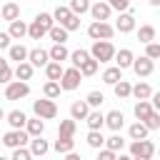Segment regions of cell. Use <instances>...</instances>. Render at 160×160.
Masks as SVG:
<instances>
[{
	"instance_id": "cell-3",
	"label": "cell",
	"mask_w": 160,
	"mask_h": 160,
	"mask_svg": "<svg viewBox=\"0 0 160 160\" xmlns=\"http://www.w3.org/2000/svg\"><path fill=\"white\" fill-rule=\"evenodd\" d=\"M115 45L110 42V40H95L92 42V48H90V55L98 60V62H110V60H115Z\"/></svg>"
},
{
	"instance_id": "cell-44",
	"label": "cell",
	"mask_w": 160,
	"mask_h": 160,
	"mask_svg": "<svg viewBox=\"0 0 160 160\" xmlns=\"http://www.w3.org/2000/svg\"><path fill=\"white\" fill-rule=\"evenodd\" d=\"M142 122L148 125V130H158V128H160V112H158V110H152Z\"/></svg>"
},
{
	"instance_id": "cell-36",
	"label": "cell",
	"mask_w": 160,
	"mask_h": 160,
	"mask_svg": "<svg viewBox=\"0 0 160 160\" xmlns=\"http://www.w3.org/2000/svg\"><path fill=\"white\" fill-rule=\"evenodd\" d=\"M48 35H50V40H52V42H68V30H65L62 25H52Z\"/></svg>"
},
{
	"instance_id": "cell-56",
	"label": "cell",
	"mask_w": 160,
	"mask_h": 160,
	"mask_svg": "<svg viewBox=\"0 0 160 160\" xmlns=\"http://www.w3.org/2000/svg\"><path fill=\"white\" fill-rule=\"evenodd\" d=\"M132 160H152V158H132Z\"/></svg>"
},
{
	"instance_id": "cell-47",
	"label": "cell",
	"mask_w": 160,
	"mask_h": 160,
	"mask_svg": "<svg viewBox=\"0 0 160 160\" xmlns=\"http://www.w3.org/2000/svg\"><path fill=\"white\" fill-rule=\"evenodd\" d=\"M62 28H65L68 32H72V30H78V28H80V15H75V12H72V15H70V18H68V20L62 22Z\"/></svg>"
},
{
	"instance_id": "cell-21",
	"label": "cell",
	"mask_w": 160,
	"mask_h": 160,
	"mask_svg": "<svg viewBox=\"0 0 160 160\" xmlns=\"http://www.w3.org/2000/svg\"><path fill=\"white\" fill-rule=\"evenodd\" d=\"M48 150H50V145H48V140H42V135L30 140V152H32V158H42Z\"/></svg>"
},
{
	"instance_id": "cell-54",
	"label": "cell",
	"mask_w": 160,
	"mask_h": 160,
	"mask_svg": "<svg viewBox=\"0 0 160 160\" xmlns=\"http://www.w3.org/2000/svg\"><path fill=\"white\" fill-rule=\"evenodd\" d=\"M148 2H150L152 8H160V0H148Z\"/></svg>"
},
{
	"instance_id": "cell-40",
	"label": "cell",
	"mask_w": 160,
	"mask_h": 160,
	"mask_svg": "<svg viewBox=\"0 0 160 160\" xmlns=\"http://www.w3.org/2000/svg\"><path fill=\"white\" fill-rule=\"evenodd\" d=\"M105 148H110L112 152H122V148H125V140L115 132V135H110L108 140H105Z\"/></svg>"
},
{
	"instance_id": "cell-31",
	"label": "cell",
	"mask_w": 160,
	"mask_h": 160,
	"mask_svg": "<svg viewBox=\"0 0 160 160\" xmlns=\"http://www.w3.org/2000/svg\"><path fill=\"white\" fill-rule=\"evenodd\" d=\"M60 90H62V88H60V82H58V80H48V82L42 85V95H45V98H50V100L60 98Z\"/></svg>"
},
{
	"instance_id": "cell-30",
	"label": "cell",
	"mask_w": 160,
	"mask_h": 160,
	"mask_svg": "<svg viewBox=\"0 0 160 160\" xmlns=\"http://www.w3.org/2000/svg\"><path fill=\"white\" fill-rule=\"evenodd\" d=\"M122 80V70L115 65V68H108L105 72H102V82H108V85H115V82H120Z\"/></svg>"
},
{
	"instance_id": "cell-55",
	"label": "cell",
	"mask_w": 160,
	"mask_h": 160,
	"mask_svg": "<svg viewBox=\"0 0 160 160\" xmlns=\"http://www.w3.org/2000/svg\"><path fill=\"white\" fill-rule=\"evenodd\" d=\"M2 118H8V115H5V110H2V108H0V120H2Z\"/></svg>"
},
{
	"instance_id": "cell-17",
	"label": "cell",
	"mask_w": 160,
	"mask_h": 160,
	"mask_svg": "<svg viewBox=\"0 0 160 160\" xmlns=\"http://www.w3.org/2000/svg\"><path fill=\"white\" fill-rule=\"evenodd\" d=\"M25 130H28V135L30 138H40L42 132H45V122H42V118H28V125H25Z\"/></svg>"
},
{
	"instance_id": "cell-13",
	"label": "cell",
	"mask_w": 160,
	"mask_h": 160,
	"mask_svg": "<svg viewBox=\"0 0 160 160\" xmlns=\"http://www.w3.org/2000/svg\"><path fill=\"white\" fill-rule=\"evenodd\" d=\"M132 62H135V55H132V50H130V48H122V50H118V52H115V65H118L120 70L132 68Z\"/></svg>"
},
{
	"instance_id": "cell-12",
	"label": "cell",
	"mask_w": 160,
	"mask_h": 160,
	"mask_svg": "<svg viewBox=\"0 0 160 160\" xmlns=\"http://www.w3.org/2000/svg\"><path fill=\"white\" fill-rule=\"evenodd\" d=\"M28 60L32 62V68H45V65L50 62V52H48V50H42V48H35V50H30Z\"/></svg>"
},
{
	"instance_id": "cell-27",
	"label": "cell",
	"mask_w": 160,
	"mask_h": 160,
	"mask_svg": "<svg viewBox=\"0 0 160 160\" xmlns=\"http://www.w3.org/2000/svg\"><path fill=\"white\" fill-rule=\"evenodd\" d=\"M132 112H135L138 120H145V118L152 112V102H150V100H138L135 108H132Z\"/></svg>"
},
{
	"instance_id": "cell-42",
	"label": "cell",
	"mask_w": 160,
	"mask_h": 160,
	"mask_svg": "<svg viewBox=\"0 0 160 160\" xmlns=\"http://www.w3.org/2000/svg\"><path fill=\"white\" fill-rule=\"evenodd\" d=\"M70 10H72L75 15L90 12V0H70Z\"/></svg>"
},
{
	"instance_id": "cell-26",
	"label": "cell",
	"mask_w": 160,
	"mask_h": 160,
	"mask_svg": "<svg viewBox=\"0 0 160 160\" xmlns=\"http://www.w3.org/2000/svg\"><path fill=\"white\" fill-rule=\"evenodd\" d=\"M132 98L135 100H150L152 98V88L148 82H138V85H132Z\"/></svg>"
},
{
	"instance_id": "cell-60",
	"label": "cell",
	"mask_w": 160,
	"mask_h": 160,
	"mask_svg": "<svg viewBox=\"0 0 160 160\" xmlns=\"http://www.w3.org/2000/svg\"><path fill=\"white\" fill-rule=\"evenodd\" d=\"M0 142H2V140H0Z\"/></svg>"
},
{
	"instance_id": "cell-29",
	"label": "cell",
	"mask_w": 160,
	"mask_h": 160,
	"mask_svg": "<svg viewBox=\"0 0 160 160\" xmlns=\"http://www.w3.org/2000/svg\"><path fill=\"white\" fill-rule=\"evenodd\" d=\"M60 155H68V152H72V148H75V140L72 138H62V135H58V140H55V145H52Z\"/></svg>"
},
{
	"instance_id": "cell-53",
	"label": "cell",
	"mask_w": 160,
	"mask_h": 160,
	"mask_svg": "<svg viewBox=\"0 0 160 160\" xmlns=\"http://www.w3.org/2000/svg\"><path fill=\"white\" fill-rule=\"evenodd\" d=\"M118 160H132V155H122V152H120V155H118Z\"/></svg>"
},
{
	"instance_id": "cell-33",
	"label": "cell",
	"mask_w": 160,
	"mask_h": 160,
	"mask_svg": "<svg viewBox=\"0 0 160 160\" xmlns=\"http://www.w3.org/2000/svg\"><path fill=\"white\" fill-rule=\"evenodd\" d=\"M138 40H140L142 45L152 42V40H155V28H152V25H140V30H138Z\"/></svg>"
},
{
	"instance_id": "cell-48",
	"label": "cell",
	"mask_w": 160,
	"mask_h": 160,
	"mask_svg": "<svg viewBox=\"0 0 160 160\" xmlns=\"http://www.w3.org/2000/svg\"><path fill=\"white\" fill-rule=\"evenodd\" d=\"M108 2H110V8L118 10V12H128V10H130V0H108Z\"/></svg>"
},
{
	"instance_id": "cell-52",
	"label": "cell",
	"mask_w": 160,
	"mask_h": 160,
	"mask_svg": "<svg viewBox=\"0 0 160 160\" xmlns=\"http://www.w3.org/2000/svg\"><path fill=\"white\" fill-rule=\"evenodd\" d=\"M65 160H82V158H80L78 152H68V155H65Z\"/></svg>"
},
{
	"instance_id": "cell-34",
	"label": "cell",
	"mask_w": 160,
	"mask_h": 160,
	"mask_svg": "<svg viewBox=\"0 0 160 160\" xmlns=\"http://www.w3.org/2000/svg\"><path fill=\"white\" fill-rule=\"evenodd\" d=\"M98 68H100V62H98V60L90 55V58H88V60L80 65V72H82V78H90V75H95V72H98Z\"/></svg>"
},
{
	"instance_id": "cell-5",
	"label": "cell",
	"mask_w": 160,
	"mask_h": 160,
	"mask_svg": "<svg viewBox=\"0 0 160 160\" xmlns=\"http://www.w3.org/2000/svg\"><path fill=\"white\" fill-rule=\"evenodd\" d=\"M28 142H30L28 130H10V132L2 135V145L10 148V150H15V148H25Z\"/></svg>"
},
{
	"instance_id": "cell-50",
	"label": "cell",
	"mask_w": 160,
	"mask_h": 160,
	"mask_svg": "<svg viewBox=\"0 0 160 160\" xmlns=\"http://www.w3.org/2000/svg\"><path fill=\"white\" fill-rule=\"evenodd\" d=\"M10 40H12L10 32H0V50H2V48H10V45H12Z\"/></svg>"
},
{
	"instance_id": "cell-41",
	"label": "cell",
	"mask_w": 160,
	"mask_h": 160,
	"mask_svg": "<svg viewBox=\"0 0 160 160\" xmlns=\"http://www.w3.org/2000/svg\"><path fill=\"white\" fill-rule=\"evenodd\" d=\"M88 58H90V52H88V50H82V48H80V50H72V52H70L72 68H80V65H82V62H85Z\"/></svg>"
},
{
	"instance_id": "cell-7",
	"label": "cell",
	"mask_w": 160,
	"mask_h": 160,
	"mask_svg": "<svg viewBox=\"0 0 160 160\" xmlns=\"http://www.w3.org/2000/svg\"><path fill=\"white\" fill-rule=\"evenodd\" d=\"M28 92H30V85H28L25 80H12V82H8V88H5V98H8V100L28 98Z\"/></svg>"
},
{
	"instance_id": "cell-59",
	"label": "cell",
	"mask_w": 160,
	"mask_h": 160,
	"mask_svg": "<svg viewBox=\"0 0 160 160\" xmlns=\"http://www.w3.org/2000/svg\"><path fill=\"white\" fill-rule=\"evenodd\" d=\"M158 10H160V8H158Z\"/></svg>"
},
{
	"instance_id": "cell-39",
	"label": "cell",
	"mask_w": 160,
	"mask_h": 160,
	"mask_svg": "<svg viewBox=\"0 0 160 160\" xmlns=\"http://www.w3.org/2000/svg\"><path fill=\"white\" fill-rule=\"evenodd\" d=\"M88 145H90V148H95V150H100V148L105 145L102 132H100V130H90V132H88Z\"/></svg>"
},
{
	"instance_id": "cell-22",
	"label": "cell",
	"mask_w": 160,
	"mask_h": 160,
	"mask_svg": "<svg viewBox=\"0 0 160 160\" xmlns=\"http://www.w3.org/2000/svg\"><path fill=\"white\" fill-rule=\"evenodd\" d=\"M0 10H2V20H8V22H12V20H18V18H20V5H18V2H12V0H10V2H5Z\"/></svg>"
},
{
	"instance_id": "cell-23",
	"label": "cell",
	"mask_w": 160,
	"mask_h": 160,
	"mask_svg": "<svg viewBox=\"0 0 160 160\" xmlns=\"http://www.w3.org/2000/svg\"><path fill=\"white\" fill-rule=\"evenodd\" d=\"M85 122H88L90 130H102V125H105V115H102L100 110H90V115L85 118Z\"/></svg>"
},
{
	"instance_id": "cell-38",
	"label": "cell",
	"mask_w": 160,
	"mask_h": 160,
	"mask_svg": "<svg viewBox=\"0 0 160 160\" xmlns=\"http://www.w3.org/2000/svg\"><path fill=\"white\" fill-rule=\"evenodd\" d=\"M70 15H72L70 5H58V8H55V12H52V18H55V22H58V25H62Z\"/></svg>"
},
{
	"instance_id": "cell-11",
	"label": "cell",
	"mask_w": 160,
	"mask_h": 160,
	"mask_svg": "<svg viewBox=\"0 0 160 160\" xmlns=\"http://www.w3.org/2000/svg\"><path fill=\"white\" fill-rule=\"evenodd\" d=\"M110 12H112V8H110V2L105 0V2H95V5H90V15H92V20H108L110 18Z\"/></svg>"
},
{
	"instance_id": "cell-10",
	"label": "cell",
	"mask_w": 160,
	"mask_h": 160,
	"mask_svg": "<svg viewBox=\"0 0 160 160\" xmlns=\"http://www.w3.org/2000/svg\"><path fill=\"white\" fill-rule=\"evenodd\" d=\"M115 30L118 32H132L135 30V15L128 10V12H120L118 22H115Z\"/></svg>"
},
{
	"instance_id": "cell-6",
	"label": "cell",
	"mask_w": 160,
	"mask_h": 160,
	"mask_svg": "<svg viewBox=\"0 0 160 160\" xmlns=\"http://www.w3.org/2000/svg\"><path fill=\"white\" fill-rule=\"evenodd\" d=\"M80 82H82V72H80V68H68L65 72H62V78H60V88L62 90H78L80 88Z\"/></svg>"
},
{
	"instance_id": "cell-18",
	"label": "cell",
	"mask_w": 160,
	"mask_h": 160,
	"mask_svg": "<svg viewBox=\"0 0 160 160\" xmlns=\"http://www.w3.org/2000/svg\"><path fill=\"white\" fill-rule=\"evenodd\" d=\"M122 122H125V118H122V112H120V110H110V112L105 115V125H108L112 132H118V130L122 128Z\"/></svg>"
},
{
	"instance_id": "cell-28",
	"label": "cell",
	"mask_w": 160,
	"mask_h": 160,
	"mask_svg": "<svg viewBox=\"0 0 160 160\" xmlns=\"http://www.w3.org/2000/svg\"><path fill=\"white\" fill-rule=\"evenodd\" d=\"M130 140H145L148 138V125L142 122V120H138V122H132L130 125Z\"/></svg>"
},
{
	"instance_id": "cell-20",
	"label": "cell",
	"mask_w": 160,
	"mask_h": 160,
	"mask_svg": "<svg viewBox=\"0 0 160 160\" xmlns=\"http://www.w3.org/2000/svg\"><path fill=\"white\" fill-rule=\"evenodd\" d=\"M48 52H50V60H55V62H62V60H68V58H70V52H68L65 42H52V48H50Z\"/></svg>"
},
{
	"instance_id": "cell-32",
	"label": "cell",
	"mask_w": 160,
	"mask_h": 160,
	"mask_svg": "<svg viewBox=\"0 0 160 160\" xmlns=\"http://www.w3.org/2000/svg\"><path fill=\"white\" fill-rule=\"evenodd\" d=\"M112 90H115V98H120V100H125V98H130V95H132V85H130L128 80L115 82V85H112Z\"/></svg>"
},
{
	"instance_id": "cell-19",
	"label": "cell",
	"mask_w": 160,
	"mask_h": 160,
	"mask_svg": "<svg viewBox=\"0 0 160 160\" xmlns=\"http://www.w3.org/2000/svg\"><path fill=\"white\" fill-rule=\"evenodd\" d=\"M8 32H10V38H12V40H22V38L28 35V25H25V22L18 18V20H12V22H10Z\"/></svg>"
},
{
	"instance_id": "cell-1",
	"label": "cell",
	"mask_w": 160,
	"mask_h": 160,
	"mask_svg": "<svg viewBox=\"0 0 160 160\" xmlns=\"http://www.w3.org/2000/svg\"><path fill=\"white\" fill-rule=\"evenodd\" d=\"M55 25V18L50 15V12H38L35 15V20L28 25V35L32 38V40H40L42 35H48L50 32V28Z\"/></svg>"
},
{
	"instance_id": "cell-2",
	"label": "cell",
	"mask_w": 160,
	"mask_h": 160,
	"mask_svg": "<svg viewBox=\"0 0 160 160\" xmlns=\"http://www.w3.org/2000/svg\"><path fill=\"white\" fill-rule=\"evenodd\" d=\"M115 32H118L115 25H110L108 20H92V22L88 25V35H90V40H110Z\"/></svg>"
},
{
	"instance_id": "cell-57",
	"label": "cell",
	"mask_w": 160,
	"mask_h": 160,
	"mask_svg": "<svg viewBox=\"0 0 160 160\" xmlns=\"http://www.w3.org/2000/svg\"><path fill=\"white\" fill-rule=\"evenodd\" d=\"M0 160H10V158H2V155H0Z\"/></svg>"
},
{
	"instance_id": "cell-8",
	"label": "cell",
	"mask_w": 160,
	"mask_h": 160,
	"mask_svg": "<svg viewBox=\"0 0 160 160\" xmlns=\"http://www.w3.org/2000/svg\"><path fill=\"white\" fill-rule=\"evenodd\" d=\"M152 152H155V145H152L148 138L130 142V155H132V158H152Z\"/></svg>"
},
{
	"instance_id": "cell-46",
	"label": "cell",
	"mask_w": 160,
	"mask_h": 160,
	"mask_svg": "<svg viewBox=\"0 0 160 160\" xmlns=\"http://www.w3.org/2000/svg\"><path fill=\"white\" fill-rule=\"evenodd\" d=\"M145 55H148L150 60H158V58H160V42H155V40L148 42V45H145Z\"/></svg>"
},
{
	"instance_id": "cell-4",
	"label": "cell",
	"mask_w": 160,
	"mask_h": 160,
	"mask_svg": "<svg viewBox=\"0 0 160 160\" xmlns=\"http://www.w3.org/2000/svg\"><path fill=\"white\" fill-rule=\"evenodd\" d=\"M32 112L38 118H42V120H52V118H58V105H55V100L42 98V100H35L32 102Z\"/></svg>"
},
{
	"instance_id": "cell-51",
	"label": "cell",
	"mask_w": 160,
	"mask_h": 160,
	"mask_svg": "<svg viewBox=\"0 0 160 160\" xmlns=\"http://www.w3.org/2000/svg\"><path fill=\"white\" fill-rule=\"evenodd\" d=\"M150 102H152V110H158V112H160V90H158V92H152Z\"/></svg>"
},
{
	"instance_id": "cell-16",
	"label": "cell",
	"mask_w": 160,
	"mask_h": 160,
	"mask_svg": "<svg viewBox=\"0 0 160 160\" xmlns=\"http://www.w3.org/2000/svg\"><path fill=\"white\" fill-rule=\"evenodd\" d=\"M8 122H10L12 130H22V128L28 125V115H25L22 110H10V112H8Z\"/></svg>"
},
{
	"instance_id": "cell-37",
	"label": "cell",
	"mask_w": 160,
	"mask_h": 160,
	"mask_svg": "<svg viewBox=\"0 0 160 160\" xmlns=\"http://www.w3.org/2000/svg\"><path fill=\"white\" fill-rule=\"evenodd\" d=\"M75 120L70 118V120H60V128H58V135H62V138H72L75 135Z\"/></svg>"
},
{
	"instance_id": "cell-9",
	"label": "cell",
	"mask_w": 160,
	"mask_h": 160,
	"mask_svg": "<svg viewBox=\"0 0 160 160\" xmlns=\"http://www.w3.org/2000/svg\"><path fill=\"white\" fill-rule=\"evenodd\" d=\"M132 70H135V75H138V78H148V75H152V70H155V60H150L148 55L135 58Z\"/></svg>"
},
{
	"instance_id": "cell-25",
	"label": "cell",
	"mask_w": 160,
	"mask_h": 160,
	"mask_svg": "<svg viewBox=\"0 0 160 160\" xmlns=\"http://www.w3.org/2000/svg\"><path fill=\"white\" fill-rule=\"evenodd\" d=\"M62 72H65V68H62L60 62H55V60H50V62L45 65V75H48V80H58V82H60Z\"/></svg>"
},
{
	"instance_id": "cell-35",
	"label": "cell",
	"mask_w": 160,
	"mask_h": 160,
	"mask_svg": "<svg viewBox=\"0 0 160 160\" xmlns=\"http://www.w3.org/2000/svg\"><path fill=\"white\" fill-rule=\"evenodd\" d=\"M12 75H15V70L10 68V62L5 60V58H0V82H12Z\"/></svg>"
},
{
	"instance_id": "cell-14",
	"label": "cell",
	"mask_w": 160,
	"mask_h": 160,
	"mask_svg": "<svg viewBox=\"0 0 160 160\" xmlns=\"http://www.w3.org/2000/svg\"><path fill=\"white\" fill-rule=\"evenodd\" d=\"M88 115H90L88 100H75V102L70 105V118H72V120H85Z\"/></svg>"
},
{
	"instance_id": "cell-45",
	"label": "cell",
	"mask_w": 160,
	"mask_h": 160,
	"mask_svg": "<svg viewBox=\"0 0 160 160\" xmlns=\"http://www.w3.org/2000/svg\"><path fill=\"white\" fill-rule=\"evenodd\" d=\"M10 160H32V152H30V148H15Z\"/></svg>"
},
{
	"instance_id": "cell-58",
	"label": "cell",
	"mask_w": 160,
	"mask_h": 160,
	"mask_svg": "<svg viewBox=\"0 0 160 160\" xmlns=\"http://www.w3.org/2000/svg\"><path fill=\"white\" fill-rule=\"evenodd\" d=\"M0 20H2V10H0Z\"/></svg>"
},
{
	"instance_id": "cell-15",
	"label": "cell",
	"mask_w": 160,
	"mask_h": 160,
	"mask_svg": "<svg viewBox=\"0 0 160 160\" xmlns=\"http://www.w3.org/2000/svg\"><path fill=\"white\" fill-rule=\"evenodd\" d=\"M28 55H30V50H28L25 45H20V42H15V45H10V48H8V60L25 62V60H28Z\"/></svg>"
},
{
	"instance_id": "cell-49",
	"label": "cell",
	"mask_w": 160,
	"mask_h": 160,
	"mask_svg": "<svg viewBox=\"0 0 160 160\" xmlns=\"http://www.w3.org/2000/svg\"><path fill=\"white\" fill-rule=\"evenodd\" d=\"M98 160H118V152H112L110 148H100V155Z\"/></svg>"
},
{
	"instance_id": "cell-24",
	"label": "cell",
	"mask_w": 160,
	"mask_h": 160,
	"mask_svg": "<svg viewBox=\"0 0 160 160\" xmlns=\"http://www.w3.org/2000/svg\"><path fill=\"white\" fill-rule=\"evenodd\" d=\"M32 70H35V68H32V62H30V60H25V62H18V68H15V78L28 82V80L32 78Z\"/></svg>"
},
{
	"instance_id": "cell-43",
	"label": "cell",
	"mask_w": 160,
	"mask_h": 160,
	"mask_svg": "<svg viewBox=\"0 0 160 160\" xmlns=\"http://www.w3.org/2000/svg\"><path fill=\"white\" fill-rule=\"evenodd\" d=\"M85 100H88V105H90V108H100L105 98H102V92H100V90H90Z\"/></svg>"
}]
</instances>
